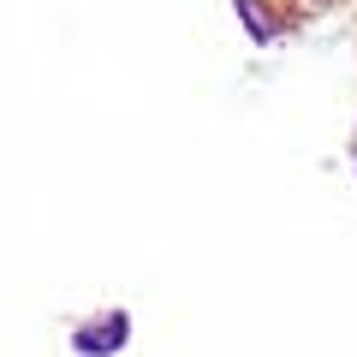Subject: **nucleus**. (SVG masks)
Segmentation results:
<instances>
[{
    "label": "nucleus",
    "instance_id": "obj_1",
    "mask_svg": "<svg viewBox=\"0 0 357 357\" xmlns=\"http://www.w3.org/2000/svg\"><path fill=\"white\" fill-rule=\"evenodd\" d=\"M126 345V316H107V328H84L77 351H119Z\"/></svg>",
    "mask_w": 357,
    "mask_h": 357
}]
</instances>
